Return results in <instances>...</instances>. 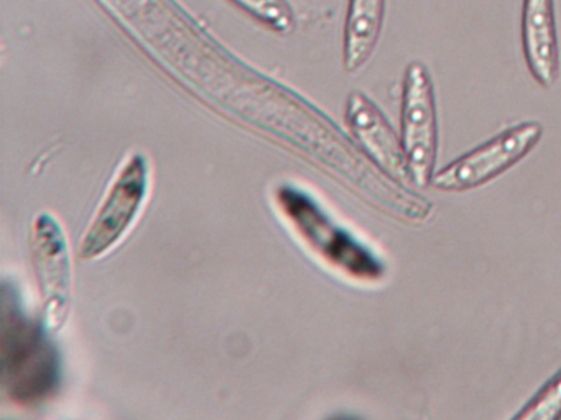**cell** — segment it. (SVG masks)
<instances>
[{
    "label": "cell",
    "instance_id": "6da1fadb",
    "mask_svg": "<svg viewBox=\"0 0 561 420\" xmlns=\"http://www.w3.org/2000/svg\"><path fill=\"white\" fill-rule=\"evenodd\" d=\"M277 202L305 245L328 265L340 269L347 278L360 281L382 278L383 266L377 256L343 226L333 222L313 196L300 187L285 184L277 190Z\"/></svg>",
    "mask_w": 561,
    "mask_h": 420
},
{
    "label": "cell",
    "instance_id": "7a4b0ae2",
    "mask_svg": "<svg viewBox=\"0 0 561 420\" xmlns=\"http://www.w3.org/2000/svg\"><path fill=\"white\" fill-rule=\"evenodd\" d=\"M150 187L152 164L149 156L140 151L127 154L81 240L80 255L84 261L107 255L129 235L142 215Z\"/></svg>",
    "mask_w": 561,
    "mask_h": 420
},
{
    "label": "cell",
    "instance_id": "3957f363",
    "mask_svg": "<svg viewBox=\"0 0 561 420\" xmlns=\"http://www.w3.org/2000/svg\"><path fill=\"white\" fill-rule=\"evenodd\" d=\"M400 141L413 186L432 184L438 156V115L432 75L422 62H410L403 78Z\"/></svg>",
    "mask_w": 561,
    "mask_h": 420
},
{
    "label": "cell",
    "instance_id": "277c9868",
    "mask_svg": "<svg viewBox=\"0 0 561 420\" xmlns=\"http://www.w3.org/2000/svg\"><path fill=\"white\" fill-rule=\"evenodd\" d=\"M541 137L543 127L538 121L515 125L436 171L432 186L443 192H466L484 186L520 163Z\"/></svg>",
    "mask_w": 561,
    "mask_h": 420
},
{
    "label": "cell",
    "instance_id": "5b68a950",
    "mask_svg": "<svg viewBox=\"0 0 561 420\" xmlns=\"http://www.w3.org/2000/svg\"><path fill=\"white\" fill-rule=\"evenodd\" d=\"M38 327L28 324L14 307V317H2V354L4 384L18 399L47 396L57 381V363L50 345Z\"/></svg>",
    "mask_w": 561,
    "mask_h": 420
},
{
    "label": "cell",
    "instance_id": "8992f818",
    "mask_svg": "<svg viewBox=\"0 0 561 420\" xmlns=\"http://www.w3.org/2000/svg\"><path fill=\"white\" fill-rule=\"evenodd\" d=\"M32 265L48 327L60 330L73 294L70 245L60 220L50 212L35 217L31 230Z\"/></svg>",
    "mask_w": 561,
    "mask_h": 420
},
{
    "label": "cell",
    "instance_id": "52a82bcc",
    "mask_svg": "<svg viewBox=\"0 0 561 420\" xmlns=\"http://www.w3.org/2000/svg\"><path fill=\"white\" fill-rule=\"evenodd\" d=\"M346 121L364 154L374 166L402 186H412L402 141L382 112L363 92L354 91L346 102Z\"/></svg>",
    "mask_w": 561,
    "mask_h": 420
},
{
    "label": "cell",
    "instance_id": "ba28073f",
    "mask_svg": "<svg viewBox=\"0 0 561 420\" xmlns=\"http://www.w3.org/2000/svg\"><path fill=\"white\" fill-rule=\"evenodd\" d=\"M520 35L528 72L541 88H551L560 75L554 0H524Z\"/></svg>",
    "mask_w": 561,
    "mask_h": 420
},
{
    "label": "cell",
    "instance_id": "9c48e42d",
    "mask_svg": "<svg viewBox=\"0 0 561 420\" xmlns=\"http://www.w3.org/2000/svg\"><path fill=\"white\" fill-rule=\"evenodd\" d=\"M386 19V0H350L344 22L343 61L356 72L376 51Z\"/></svg>",
    "mask_w": 561,
    "mask_h": 420
},
{
    "label": "cell",
    "instance_id": "30bf717a",
    "mask_svg": "<svg viewBox=\"0 0 561 420\" xmlns=\"http://www.w3.org/2000/svg\"><path fill=\"white\" fill-rule=\"evenodd\" d=\"M512 420H561V370H558Z\"/></svg>",
    "mask_w": 561,
    "mask_h": 420
},
{
    "label": "cell",
    "instance_id": "8fae6325",
    "mask_svg": "<svg viewBox=\"0 0 561 420\" xmlns=\"http://www.w3.org/2000/svg\"><path fill=\"white\" fill-rule=\"evenodd\" d=\"M249 15L265 23L278 33H287L294 28V12L285 0H231Z\"/></svg>",
    "mask_w": 561,
    "mask_h": 420
}]
</instances>
